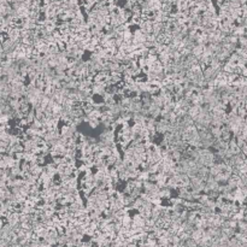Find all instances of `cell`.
Wrapping results in <instances>:
<instances>
[{"label":"cell","instance_id":"7","mask_svg":"<svg viewBox=\"0 0 247 247\" xmlns=\"http://www.w3.org/2000/svg\"><path fill=\"white\" fill-rule=\"evenodd\" d=\"M132 223H133V217H130L129 214H127L125 216L122 217V224H123V227H132Z\"/></svg>","mask_w":247,"mask_h":247},{"label":"cell","instance_id":"4","mask_svg":"<svg viewBox=\"0 0 247 247\" xmlns=\"http://www.w3.org/2000/svg\"><path fill=\"white\" fill-rule=\"evenodd\" d=\"M205 47H206V46L202 45V44H195V45H194V47L192 48V53H193V54H194L195 57H198V58H199V57H200L202 53H204V50H205Z\"/></svg>","mask_w":247,"mask_h":247},{"label":"cell","instance_id":"3","mask_svg":"<svg viewBox=\"0 0 247 247\" xmlns=\"http://www.w3.org/2000/svg\"><path fill=\"white\" fill-rule=\"evenodd\" d=\"M202 105H192L191 107L188 109V111H187V113L191 116L192 118H197V116L199 115V113L202 112Z\"/></svg>","mask_w":247,"mask_h":247},{"label":"cell","instance_id":"6","mask_svg":"<svg viewBox=\"0 0 247 247\" xmlns=\"http://www.w3.org/2000/svg\"><path fill=\"white\" fill-rule=\"evenodd\" d=\"M30 172L35 175V176H37V177H40V175L44 172V165H40V164H36V165H34L30 168Z\"/></svg>","mask_w":247,"mask_h":247},{"label":"cell","instance_id":"8","mask_svg":"<svg viewBox=\"0 0 247 247\" xmlns=\"http://www.w3.org/2000/svg\"><path fill=\"white\" fill-rule=\"evenodd\" d=\"M198 245H199V244H198V242H197L192 236L187 240V241H186V246H198Z\"/></svg>","mask_w":247,"mask_h":247},{"label":"cell","instance_id":"2","mask_svg":"<svg viewBox=\"0 0 247 247\" xmlns=\"http://www.w3.org/2000/svg\"><path fill=\"white\" fill-rule=\"evenodd\" d=\"M145 41H147V34L144 33L140 28L136 29L134 32V39H133V44H144Z\"/></svg>","mask_w":247,"mask_h":247},{"label":"cell","instance_id":"1","mask_svg":"<svg viewBox=\"0 0 247 247\" xmlns=\"http://www.w3.org/2000/svg\"><path fill=\"white\" fill-rule=\"evenodd\" d=\"M169 128H170V121L160 117V119L157 122V133L164 135L167 132H169Z\"/></svg>","mask_w":247,"mask_h":247},{"label":"cell","instance_id":"5","mask_svg":"<svg viewBox=\"0 0 247 247\" xmlns=\"http://www.w3.org/2000/svg\"><path fill=\"white\" fill-rule=\"evenodd\" d=\"M210 132L214 136V139H219L222 137V128L221 127H214V125H211L210 127Z\"/></svg>","mask_w":247,"mask_h":247}]
</instances>
